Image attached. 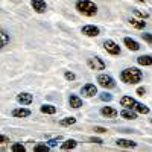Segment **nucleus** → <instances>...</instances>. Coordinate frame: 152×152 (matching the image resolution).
Masks as SVG:
<instances>
[{
  "mask_svg": "<svg viewBox=\"0 0 152 152\" xmlns=\"http://www.w3.org/2000/svg\"><path fill=\"white\" fill-rule=\"evenodd\" d=\"M142 78H143V73H142V70H138L137 67L125 69V70L120 73V79H122V82H125V84H131V85L138 84V82L142 81Z\"/></svg>",
  "mask_w": 152,
  "mask_h": 152,
  "instance_id": "obj_1",
  "label": "nucleus"
},
{
  "mask_svg": "<svg viewBox=\"0 0 152 152\" xmlns=\"http://www.w3.org/2000/svg\"><path fill=\"white\" fill-rule=\"evenodd\" d=\"M76 9H78L79 14L85 17H94L97 14V6L91 0H78L76 2Z\"/></svg>",
  "mask_w": 152,
  "mask_h": 152,
  "instance_id": "obj_2",
  "label": "nucleus"
},
{
  "mask_svg": "<svg viewBox=\"0 0 152 152\" xmlns=\"http://www.w3.org/2000/svg\"><path fill=\"white\" fill-rule=\"evenodd\" d=\"M97 82H99V85L102 88H105V90H110V88L116 87V81H114L113 76H110V75H99L97 76Z\"/></svg>",
  "mask_w": 152,
  "mask_h": 152,
  "instance_id": "obj_3",
  "label": "nucleus"
},
{
  "mask_svg": "<svg viewBox=\"0 0 152 152\" xmlns=\"http://www.w3.org/2000/svg\"><path fill=\"white\" fill-rule=\"evenodd\" d=\"M104 49L107 50V52L110 55H120V46L116 43V41H113V40H105L104 41Z\"/></svg>",
  "mask_w": 152,
  "mask_h": 152,
  "instance_id": "obj_4",
  "label": "nucleus"
},
{
  "mask_svg": "<svg viewBox=\"0 0 152 152\" xmlns=\"http://www.w3.org/2000/svg\"><path fill=\"white\" fill-rule=\"evenodd\" d=\"M88 67H90L91 70H104L105 69V62L102 61V58L99 56H94V58H90L87 61Z\"/></svg>",
  "mask_w": 152,
  "mask_h": 152,
  "instance_id": "obj_5",
  "label": "nucleus"
},
{
  "mask_svg": "<svg viewBox=\"0 0 152 152\" xmlns=\"http://www.w3.org/2000/svg\"><path fill=\"white\" fill-rule=\"evenodd\" d=\"M81 94L84 97H93L94 94H97V88H96L94 84H85L81 88Z\"/></svg>",
  "mask_w": 152,
  "mask_h": 152,
  "instance_id": "obj_6",
  "label": "nucleus"
},
{
  "mask_svg": "<svg viewBox=\"0 0 152 152\" xmlns=\"http://www.w3.org/2000/svg\"><path fill=\"white\" fill-rule=\"evenodd\" d=\"M81 32L84 35H87V37H97V35H100V29L97 26H94V24H87V26L82 28Z\"/></svg>",
  "mask_w": 152,
  "mask_h": 152,
  "instance_id": "obj_7",
  "label": "nucleus"
},
{
  "mask_svg": "<svg viewBox=\"0 0 152 152\" xmlns=\"http://www.w3.org/2000/svg\"><path fill=\"white\" fill-rule=\"evenodd\" d=\"M100 114L107 119H116L119 116V111L116 108H113V107H102L100 108Z\"/></svg>",
  "mask_w": 152,
  "mask_h": 152,
  "instance_id": "obj_8",
  "label": "nucleus"
},
{
  "mask_svg": "<svg viewBox=\"0 0 152 152\" xmlns=\"http://www.w3.org/2000/svg\"><path fill=\"white\" fill-rule=\"evenodd\" d=\"M31 5L34 8L35 12H38V14H43V12H46L47 9V5L44 0H31Z\"/></svg>",
  "mask_w": 152,
  "mask_h": 152,
  "instance_id": "obj_9",
  "label": "nucleus"
},
{
  "mask_svg": "<svg viewBox=\"0 0 152 152\" xmlns=\"http://www.w3.org/2000/svg\"><path fill=\"white\" fill-rule=\"evenodd\" d=\"M135 104H137V100L134 97H131V96H122L120 97V105L123 108H134Z\"/></svg>",
  "mask_w": 152,
  "mask_h": 152,
  "instance_id": "obj_10",
  "label": "nucleus"
},
{
  "mask_svg": "<svg viewBox=\"0 0 152 152\" xmlns=\"http://www.w3.org/2000/svg\"><path fill=\"white\" fill-rule=\"evenodd\" d=\"M32 100H34V96L29 94V93H20L17 96V102L21 104V105H31Z\"/></svg>",
  "mask_w": 152,
  "mask_h": 152,
  "instance_id": "obj_11",
  "label": "nucleus"
},
{
  "mask_svg": "<svg viewBox=\"0 0 152 152\" xmlns=\"http://www.w3.org/2000/svg\"><path fill=\"white\" fill-rule=\"evenodd\" d=\"M120 116L126 120H135L137 119V111L134 108H125L122 113H120Z\"/></svg>",
  "mask_w": 152,
  "mask_h": 152,
  "instance_id": "obj_12",
  "label": "nucleus"
},
{
  "mask_svg": "<svg viewBox=\"0 0 152 152\" xmlns=\"http://www.w3.org/2000/svg\"><path fill=\"white\" fill-rule=\"evenodd\" d=\"M123 43H125V46L128 47L129 50H132V52H137V50H140V44H138L135 40H132V38H129V37H126L125 40H123Z\"/></svg>",
  "mask_w": 152,
  "mask_h": 152,
  "instance_id": "obj_13",
  "label": "nucleus"
},
{
  "mask_svg": "<svg viewBox=\"0 0 152 152\" xmlns=\"http://www.w3.org/2000/svg\"><path fill=\"white\" fill-rule=\"evenodd\" d=\"M69 105H70L72 108H75V110H78V108L82 107V99H81L79 96H76V94H70V97H69Z\"/></svg>",
  "mask_w": 152,
  "mask_h": 152,
  "instance_id": "obj_14",
  "label": "nucleus"
},
{
  "mask_svg": "<svg viewBox=\"0 0 152 152\" xmlns=\"http://www.w3.org/2000/svg\"><path fill=\"white\" fill-rule=\"evenodd\" d=\"M116 145L120 146V148H135L137 146V143L132 142V140H129V138H117Z\"/></svg>",
  "mask_w": 152,
  "mask_h": 152,
  "instance_id": "obj_15",
  "label": "nucleus"
},
{
  "mask_svg": "<svg viewBox=\"0 0 152 152\" xmlns=\"http://www.w3.org/2000/svg\"><path fill=\"white\" fill-rule=\"evenodd\" d=\"M12 116L14 117H29L31 116V111L28 108H15L14 111H12Z\"/></svg>",
  "mask_w": 152,
  "mask_h": 152,
  "instance_id": "obj_16",
  "label": "nucleus"
},
{
  "mask_svg": "<svg viewBox=\"0 0 152 152\" xmlns=\"http://www.w3.org/2000/svg\"><path fill=\"white\" fill-rule=\"evenodd\" d=\"M137 62L140 66H152V56L151 55H142L137 58Z\"/></svg>",
  "mask_w": 152,
  "mask_h": 152,
  "instance_id": "obj_17",
  "label": "nucleus"
},
{
  "mask_svg": "<svg viewBox=\"0 0 152 152\" xmlns=\"http://www.w3.org/2000/svg\"><path fill=\"white\" fill-rule=\"evenodd\" d=\"M76 145H78V142H76V140H73V138H69V140H66L64 143L61 145V149H62V151L75 149V148H76Z\"/></svg>",
  "mask_w": 152,
  "mask_h": 152,
  "instance_id": "obj_18",
  "label": "nucleus"
},
{
  "mask_svg": "<svg viewBox=\"0 0 152 152\" xmlns=\"http://www.w3.org/2000/svg\"><path fill=\"white\" fill-rule=\"evenodd\" d=\"M129 23L132 24V26H134L135 29H138V31H143V29L146 28V21H143V20H137V18H131V20H129Z\"/></svg>",
  "mask_w": 152,
  "mask_h": 152,
  "instance_id": "obj_19",
  "label": "nucleus"
},
{
  "mask_svg": "<svg viewBox=\"0 0 152 152\" xmlns=\"http://www.w3.org/2000/svg\"><path fill=\"white\" fill-rule=\"evenodd\" d=\"M41 113H44V114H55L56 113V107H53V105H41Z\"/></svg>",
  "mask_w": 152,
  "mask_h": 152,
  "instance_id": "obj_20",
  "label": "nucleus"
},
{
  "mask_svg": "<svg viewBox=\"0 0 152 152\" xmlns=\"http://www.w3.org/2000/svg\"><path fill=\"white\" fill-rule=\"evenodd\" d=\"M134 110L137 111V113H140V114H148L149 113V107H146V105H143V104H135V107H134Z\"/></svg>",
  "mask_w": 152,
  "mask_h": 152,
  "instance_id": "obj_21",
  "label": "nucleus"
},
{
  "mask_svg": "<svg viewBox=\"0 0 152 152\" xmlns=\"http://www.w3.org/2000/svg\"><path fill=\"white\" fill-rule=\"evenodd\" d=\"M75 123H76V119L75 117H66V119L59 120V125L61 126H70V125H75Z\"/></svg>",
  "mask_w": 152,
  "mask_h": 152,
  "instance_id": "obj_22",
  "label": "nucleus"
},
{
  "mask_svg": "<svg viewBox=\"0 0 152 152\" xmlns=\"http://www.w3.org/2000/svg\"><path fill=\"white\" fill-rule=\"evenodd\" d=\"M11 151L12 152H24V151H26V148H24L21 143H14V145L11 146Z\"/></svg>",
  "mask_w": 152,
  "mask_h": 152,
  "instance_id": "obj_23",
  "label": "nucleus"
},
{
  "mask_svg": "<svg viewBox=\"0 0 152 152\" xmlns=\"http://www.w3.org/2000/svg\"><path fill=\"white\" fill-rule=\"evenodd\" d=\"M9 43V37L6 34V31H2V43H0V47H5Z\"/></svg>",
  "mask_w": 152,
  "mask_h": 152,
  "instance_id": "obj_24",
  "label": "nucleus"
},
{
  "mask_svg": "<svg viewBox=\"0 0 152 152\" xmlns=\"http://www.w3.org/2000/svg\"><path fill=\"white\" fill-rule=\"evenodd\" d=\"M34 152H49V146H46V145H37V146H34Z\"/></svg>",
  "mask_w": 152,
  "mask_h": 152,
  "instance_id": "obj_25",
  "label": "nucleus"
},
{
  "mask_svg": "<svg viewBox=\"0 0 152 152\" xmlns=\"http://www.w3.org/2000/svg\"><path fill=\"white\" fill-rule=\"evenodd\" d=\"M132 12H134V15L140 17V18H148L149 17L148 12H142V11H138V9H132Z\"/></svg>",
  "mask_w": 152,
  "mask_h": 152,
  "instance_id": "obj_26",
  "label": "nucleus"
},
{
  "mask_svg": "<svg viewBox=\"0 0 152 152\" xmlns=\"http://www.w3.org/2000/svg\"><path fill=\"white\" fill-rule=\"evenodd\" d=\"M100 99L104 100V102H110V100L113 99V96L110 94V93H107V91H104V93H100Z\"/></svg>",
  "mask_w": 152,
  "mask_h": 152,
  "instance_id": "obj_27",
  "label": "nucleus"
},
{
  "mask_svg": "<svg viewBox=\"0 0 152 152\" xmlns=\"http://www.w3.org/2000/svg\"><path fill=\"white\" fill-rule=\"evenodd\" d=\"M142 38L145 41H148L149 44H152V34H148V32H143L142 34Z\"/></svg>",
  "mask_w": 152,
  "mask_h": 152,
  "instance_id": "obj_28",
  "label": "nucleus"
},
{
  "mask_svg": "<svg viewBox=\"0 0 152 152\" xmlns=\"http://www.w3.org/2000/svg\"><path fill=\"white\" fill-rule=\"evenodd\" d=\"M61 138H62V137H61V135H58V138H52V140H49V146H50V148L56 146V145H58V142L61 140Z\"/></svg>",
  "mask_w": 152,
  "mask_h": 152,
  "instance_id": "obj_29",
  "label": "nucleus"
},
{
  "mask_svg": "<svg viewBox=\"0 0 152 152\" xmlns=\"http://www.w3.org/2000/svg\"><path fill=\"white\" fill-rule=\"evenodd\" d=\"M64 76H66V79H67V81H75V78H76L75 73H72V72H66Z\"/></svg>",
  "mask_w": 152,
  "mask_h": 152,
  "instance_id": "obj_30",
  "label": "nucleus"
},
{
  "mask_svg": "<svg viewBox=\"0 0 152 152\" xmlns=\"http://www.w3.org/2000/svg\"><path fill=\"white\" fill-rule=\"evenodd\" d=\"M90 142H91V143H96V145H102V143H104L102 138H97V137H91Z\"/></svg>",
  "mask_w": 152,
  "mask_h": 152,
  "instance_id": "obj_31",
  "label": "nucleus"
},
{
  "mask_svg": "<svg viewBox=\"0 0 152 152\" xmlns=\"http://www.w3.org/2000/svg\"><path fill=\"white\" fill-rule=\"evenodd\" d=\"M94 132L104 134V132H107V128H102V126H94Z\"/></svg>",
  "mask_w": 152,
  "mask_h": 152,
  "instance_id": "obj_32",
  "label": "nucleus"
},
{
  "mask_svg": "<svg viewBox=\"0 0 152 152\" xmlns=\"http://www.w3.org/2000/svg\"><path fill=\"white\" fill-rule=\"evenodd\" d=\"M145 93H146V88H145V87H138V88H137V94H138V96H143Z\"/></svg>",
  "mask_w": 152,
  "mask_h": 152,
  "instance_id": "obj_33",
  "label": "nucleus"
},
{
  "mask_svg": "<svg viewBox=\"0 0 152 152\" xmlns=\"http://www.w3.org/2000/svg\"><path fill=\"white\" fill-rule=\"evenodd\" d=\"M2 142H3V143H8V137H6V135H2Z\"/></svg>",
  "mask_w": 152,
  "mask_h": 152,
  "instance_id": "obj_34",
  "label": "nucleus"
},
{
  "mask_svg": "<svg viewBox=\"0 0 152 152\" xmlns=\"http://www.w3.org/2000/svg\"><path fill=\"white\" fill-rule=\"evenodd\" d=\"M140 2H145V0H140Z\"/></svg>",
  "mask_w": 152,
  "mask_h": 152,
  "instance_id": "obj_35",
  "label": "nucleus"
},
{
  "mask_svg": "<svg viewBox=\"0 0 152 152\" xmlns=\"http://www.w3.org/2000/svg\"><path fill=\"white\" fill-rule=\"evenodd\" d=\"M151 123H152V119H151Z\"/></svg>",
  "mask_w": 152,
  "mask_h": 152,
  "instance_id": "obj_36",
  "label": "nucleus"
}]
</instances>
